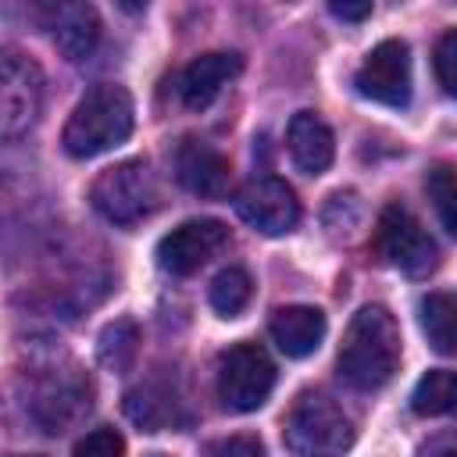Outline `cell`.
Wrapping results in <instances>:
<instances>
[{"label": "cell", "mask_w": 457, "mask_h": 457, "mask_svg": "<svg viewBox=\"0 0 457 457\" xmlns=\"http://www.w3.org/2000/svg\"><path fill=\"white\" fill-rule=\"evenodd\" d=\"M400 368V328L396 318L382 303H364L343 336L339 346V375L353 389H382Z\"/></svg>", "instance_id": "1"}, {"label": "cell", "mask_w": 457, "mask_h": 457, "mask_svg": "<svg viewBox=\"0 0 457 457\" xmlns=\"http://www.w3.org/2000/svg\"><path fill=\"white\" fill-rule=\"evenodd\" d=\"M132 125H136V104H132L129 89L114 86V82H100L75 104V111L61 132V143H64L68 157L89 161V157L107 154L118 143H125L132 136Z\"/></svg>", "instance_id": "2"}, {"label": "cell", "mask_w": 457, "mask_h": 457, "mask_svg": "<svg viewBox=\"0 0 457 457\" xmlns=\"http://www.w3.org/2000/svg\"><path fill=\"white\" fill-rule=\"evenodd\" d=\"M282 446L293 457H343L353 446V421L336 400L303 393L282 421Z\"/></svg>", "instance_id": "3"}, {"label": "cell", "mask_w": 457, "mask_h": 457, "mask_svg": "<svg viewBox=\"0 0 457 457\" xmlns=\"http://www.w3.org/2000/svg\"><path fill=\"white\" fill-rule=\"evenodd\" d=\"M89 200L107 221L136 225L139 218H146L154 211L157 186H154V175H150L146 161H121V164L96 175V182L89 189Z\"/></svg>", "instance_id": "4"}, {"label": "cell", "mask_w": 457, "mask_h": 457, "mask_svg": "<svg viewBox=\"0 0 457 457\" xmlns=\"http://www.w3.org/2000/svg\"><path fill=\"white\" fill-rule=\"evenodd\" d=\"M275 386V364L257 343H236L218 357V396L228 411H257Z\"/></svg>", "instance_id": "5"}, {"label": "cell", "mask_w": 457, "mask_h": 457, "mask_svg": "<svg viewBox=\"0 0 457 457\" xmlns=\"http://www.w3.org/2000/svg\"><path fill=\"white\" fill-rule=\"evenodd\" d=\"M43 107V71L18 50H4L0 57V136H25Z\"/></svg>", "instance_id": "6"}, {"label": "cell", "mask_w": 457, "mask_h": 457, "mask_svg": "<svg viewBox=\"0 0 457 457\" xmlns=\"http://www.w3.org/2000/svg\"><path fill=\"white\" fill-rule=\"evenodd\" d=\"M378 250L403 275H428L436 268V257H439L436 239L400 204H389L378 218Z\"/></svg>", "instance_id": "7"}, {"label": "cell", "mask_w": 457, "mask_h": 457, "mask_svg": "<svg viewBox=\"0 0 457 457\" xmlns=\"http://www.w3.org/2000/svg\"><path fill=\"white\" fill-rule=\"evenodd\" d=\"M353 86L364 100L386 107H407L411 100V50L403 39H382L353 75Z\"/></svg>", "instance_id": "8"}, {"label": "cell", "mask_w": 457, "mask_h": 457, "mask_svg": "<svg viewBox=\"0 0 457 457\" xmlns=\"http://www.w3.org/2000/svg\"><path fill=\"white\" fill-rule=\"evenodd\" d=\"M232 204H236V214L250 228H257L261 236H286L300 221V200H296V193L282 179H275V175L250 179L236 193Z\"/></svg>", "instance_id": "9"}, {"label": "cell", "mask_w": 457, "mask_h": 457, "mask_svg": "<svg viewBox=\"0 0 457 457\" xmlns=\"http://www.w3.org/2000/svg\"><path fill=\"white\" fill-rule=\"evenodd\" d=\"M228 243V228L218 218H189L157 243V264L168 275H193Z\"/></svg>", "instance_id": "10"}, {"label": "cell", "mask_w": 457, "mask_h": 457, "mask_svg": "<svg viewBox=\"0 0 457 457\" xmlns=\"http://www.w3.org/2000/svg\"><path fill=\"white\" fill-rule=\"evenodd\" d=\"M175 175L196 196H225L228 193V182H232V164L211 143L186 139L179 146V154H175Z\"/></svg>", "instance_id": "11"}, {"label": "cell", "mask_w": 457, "mask_h": 457, "mask_svg": "<svg viewBox=\"0 0 457 457\" xmlns=\"http://www.w3.org/2000/svg\"><path fill=\"white\" fill-rule=\"evenodd\" d=\"M243 71V57L232 50H214L196 57L193 64H186V71L179 75V96L189 111H204L214 104V96L221 93L225 82H232Z\"/></svg>", "instance_id": "12"}, {"label": "cell", "mask_w": 457, "mask_h": 457, "mask_svg": "<svg viewBox=\"0 0 457 457\" xmlns=\"http://www.w3.org/2000/svg\"><path fill=\"white\" fill-rule=\"evenodd\" d=\"M286 146H289L293 164H296L303 175H321V171H328V164H332V157H336L332 129H328V125L321 121V114H314V111H296V114L289 118Z\"/></svg>", "instance_id": "13"}, {"label": "cell", "mask_w": 457, "mask_h": 457, "mask_svg": "<svg viewBox=\"0 0 457 457\" xmlns=\"http://www.w3.org/2000/svg\"><path fill=\"white\" fill-rule=\"evenodd\" d=\"M268 332L286 357H311L325 339V314L311 303H289L271 314Z\"/></svg>", "instance_id": "14"}, {"label": "cell", "mask_w": 457, "mask_h": 457, "mask_svg": "<svg viewBox=\"0 0 457 457\" xmlns=\"http://www.w3.org/2000/svg\"><path fill=\"white\" fill-rule=\"evenodd\" d=\"M50 32H54L57 50L68 61H82L93 54V46L100 39V18L89 4H61V7H54Z\"/></svg>", "instance_id": "15"}, {"label": "cell", "mask_w": 457, "mask_h": 457, "mask_svg": "<svg viewBox=\"0 0 457 457\" xmlns=\"http://www.w3.org/2000/svg\"><path fill=\"white\" fill-rule=\"evenodd\" d=\"M421 332L436 353L457 357V296L450 293H428L418 307Z\"/></svg>", "instance_id": "16"}, {"label": "cell", "mask_w": 457, "mask_h": 457, "mask_svg": "<svg viewBox=\"0 0 457 457\" xmlns=\"http://www.w3.org/2000/svg\"><path fill=\"white\" fill-rule=\"evenodd\" d=\"M411 411L421 418L457 414V371H446V368L425 371L411 393Z\"/></svg>", "instance_id": "17"}, {"label": "cell", "mask_w": 457, "mask_h": 457, "mask_svg": "<svg viewBox=\"0 0 457 457\" xmlns=\"http://www.w3.org/2000/svg\"><path fill=\"white\" fill-rule=\"evenodd\" d=\"M125 411L129 418L146 428V432H157L164 425H175V400H168V393H161L157 386H139L129 393L125 400Z\"/></svg>", "instance_id": "18"}, {"label": "cell", "mask_w": 457, "mask_h": 457, "mask_svg": "<svg viewBox=\"0 0 457 457\" xmlns=\"http://www.w3.org/2000/svg\"><path fill=\"white\" fill-rule=\"evenodd\" d=\"M207 296H211V307H214L221 318H236V314L250 303L253 282H250V275H246L243 268H221V271L214 275Z\"/></svg>", "instance_id": "19"}, {"label": "cell", "mask_w": 457, "mask_h": 457, "mask_svg": "<svg viewBox=\"0 0 457 457\" xmlns=\"http://www.w3.org/2000/svg\"><path fill=\"white\" fill-rule=\"evenodd\" d=\"M425 189L436 204V214L443 221V228L457 239V168L450 164H436L425 179Z\"/></svg>", "instance_id": "20"}, {"label": "cell", "mask_w": 457, "mask_h": 457, "mask_svg": "<svg viewBox=\"0 0 457 457\" xmlns=\"http://www.w3.org/2000/svg\"><path fill=\"white\" fill-rule=\"evenodd\" d=\"M136 343H139L136 325H132L129 318H121V321H114V325H107V328L100 332V361H104L107 368L121 371V368L132 364V357H136Z\"/></svg>", "instance_id": "21"}, {"label": "cell", "mask_w": 457, "mask_h": 457, "mask_svg": "<svg viewBox=\"0 0 457 457\" xmlns=\"http://www.w3.org/2000/svg\"><path fill=\"white\" fill-rule=\"evenodd\" d=\"M121 453H125V439L114 428H93L71 450V457H121Z\"/></svg>", "instance_id": "22"}, {"label": "cell", "mask_w": 457, "mask_h": 457, "mask_svg": "<svg viewBox=\"0 0 457 457\" xmlns=\"http://www.w3.org/2000/svg\"><path fill=\"white\" fill-rule=\"evenodd\" d=\"M432 64H436V79H439V86H443L450 96H457V29H450V32L436 43V57H432Z\"/></svg>", "instance_id": "23"}, {"label": "cell", "mask_w": 457, "mask_h": 457, "mask_svg": "<svg viewBox=\"0 0 457 457\" xmlns=\"http://www.w3.org/2000/svg\"><path fill=\"white\" fill-rule=\"evenodd\" d=\"M204 457H264V446L257 436H228V439L207 443Z\"/></svg>", "instance_id": "24"}, {"label": "cell", "mask_w": 457, "mask_h": 457, "mask_svg": "<svg viewBox=\"0 0 457 457\" xmlns=\"http://www.w3.org/2000/svg\"><path fill=\"white\" fill-rule=\"evenodd\" d=\"M328 11H332L336 18H343V21H361V18L371 14V4H368V0H361V4H346V0L339 4V0H332Z\"/></svg>", "instance_id": "25"}, {"label": "cell", "mask_w": 457, "mask_h": 457, "mask_svg": "<svg viewBox=\"0 0 457 457\" xmlns=\"http://www.w3.org/2000/svg\"><path fill=\"white\" fill-rule=\"evenodd\" d=\"M418 457H457V436H436L432 443L421 446Z\"/></svg>", "instance_id": "26"}, {"label": "cell", "mask_w": 457, "mask_h": 457, "mask_svg": "<svg viewBox=\"0 0 457 457\" xmlns=\"http://www.w3.org/2000/svg\"><path fill=\"white\" fill-rule=\"evenodd\" d=\"M150 457H164V453H150Z\"/></svg>", "instance_id": "27"}]
</instances>
